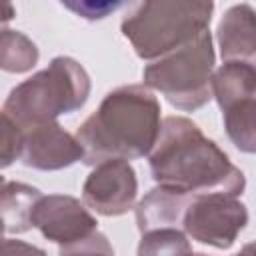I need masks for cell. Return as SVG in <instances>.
<instances>
[{
	"mask_svg": "<svg viewBox=\"0 0 256 256\" xmlns=\"http://www.w3.org/2000/svg\"><path fill=\"white\" fill-rule=\"evenodd\" d=\"M212 12L214 4L200 0L140 2L126 14L120 30L138 58L158 60L208 30Z\"/></svg>",
	"mask_w": 256,
	"mask_h": 256,
	"instance_id": "277c9868",
	"label": "cell"
},
{
	"mask_svg": "<svg viewBox=\"0 0 256 256\" xmlns=\"http://www.w3.org/2000/svg\"><path fill=\"white\" fill-rule=\"evenodd\" d=\"M0 256H46V252L34 244L10 238V240H0Z\"/></svg>",
	"mask_w": 256,
	"mask_h": 256,
	"instance_id": "ffe728a7",
	"label": "cell"
},
{
	"mask_svg": "<svg viewBox=\"0 0 256 256\" xmlns=\"http://www.w3.org/2000/svg\"><path fill=\"white\" fill-rule=\"evenodd\" d=\"M22 136L24 130L4 110H0V170L12 166L20 158Z\"/></svg>",
	"mask_w": 256,
	"mask_h": 256,
	"instance_id": "e0dca14e",
	"label": "cell"
},
{
	"mask_svg": "<svg viewBox=\"0 0 256 256\" xmlns=\"http://www.w3.org/2000/svg\"><path fill=\"white\" fill-rule=\"evenodd\" d=\"M160 112L158 98L144 84L114 88L74 134L84 150L82 162L96 166L148 156L160 132Z\"/></svg>",
	"mask_w": 256,
	"mask_h": 256,
	"instance_id": "7a4b0ae2",
	"label": "cell"
},
{
	"mask_svg": "<svg viewBox=\"0 0 256 256\" xmlns=\"http://www.w3.org/2000/svg\"><path fill=\"white\" fill-rule=\"evenodd\" d=\"M62 6L72 10L76 16L86 18V20H102L122 6H126L120 0H62Z\"/></svg>",
	"mask_w": 256,
	"mask_h": 256,
	"instance_id": "d6986e66",
	"label": "cell"
},
{
	"mask_svg": "<svg viewBox=\"0 0 256 256\" xmlns=\"http://www.w3.org/2000/svg\"><path fill=\"white\" fill-rule=\"evenodd\" d=\"M90 76L80 62L70 56H56L48 68L10 90L4 112L22 130H28L80 110L90 96Z\"/></svg>",
	"mask_w": 256,
	"mask_h": 256,
	"instance_id": "3957f363",
	"label": "cell"
},
{
	"mask_svg": "<svg viewBox=\"0 0 256 256\" xmlns=\"http://www.w3.org/2000/svg\"><path fill=\"white\" fill-rule=\"evenodd\" d=\"M136 194V170L128 160H106L96 164L82 186L84 206L100 216L126 214L134 208Z\"/></svg>",
	"mask_w": 256,
	"mask_h": 256,
	"instance_id": "52a82bcc",
	"label": "cell"
},
{
	"mask_svg": "<svg viewBox=\"0 0 256 256\" xmlns=\"http://www.w3.org/2000/svg\"><path fill=\"white\" fill-rule=\"evenodd\" d=\"M58 256H114V248L102 232L94 230L80 240L60 246Z\"/></svg>",
	"mask_w": 256,
	"mask_h": 256,
	"instance_id": "ac0fdd59",
	"label": "cell"
},
{
	"mask_svg": "<svg viewBox=\"0 0 256 256\" xmlns=\"http://www.w3.org/2000/svg\"><path fill=\"white\" fill-rule=\"evenodd\" d=\"M214 62L212 36L210 30H204L188 44L148 64L142 72L144 86L160 92L174 108L194 112L212 98L210 78Z\"/></svg>",
	"mask_w": 256,
	"mask_h": 256,
	"instance_id": "5b68a950",
	"label": "cell"
},
{
	"mask_svg": "<svg viewBox=\"0 0 256 256\" xmlns=\"http://www.w3.org/2000/svg\"><path fill=\"white\" fill-rule=\"evenodd\" d=\"M192 256H208V254H202V252H198V254H194V252H192Z\"/></svg>",
	"mask_w": 256,
	"mask_h": 256,
	"instance_id": "d4e9b609",
	"label": "cell"
},
{
	"mask_svg": "<svg viewBox=\"0 0 256 256\" xmlns=\"http://www.w3.org/2000/svg\"><path fill=\"white\" fill-rule=\"evenodd\" d=\"M40 190L24 182H4L0 188V220L6 232L22 234L32 228L30 216L40 200Z\"/></svg>",
	"mask_w": 256,
	"mask_h": 256,
	"instance_id": "4fadbf2b",
	"label": "cell"
},
{
	"mask_svg": "<svg viewBox=\"0 0 256 256\" xmlns=\"http://www.w3.org/2000/svg\"><path fill=\"white\" fill-rule=\"evenodd\" d=\"M40 58L38 46L20 30L0 28V70L22 74L36 66Z\"/></svg>",
	"mask_w": 256,
	"mask_h": 256,
	"instance_id": "5bb4252c",
	"label": "cell"
},
{
	"mask_svg": "<svg viewBox=\"0 0 256 256\" xmlns=\"http://www.w3.org/2000/svg\"><path fill=\"white\" fill-rule=\"evenodd\" d=\"M190 196L156 186L152 188L138 204H136V224L138 230L150 232L160 228H178L182 224L184 210L188 206Z\"/></svg>",
	"mask_w": 256,
	"mask_h": 256,
	"instance_id": "8fae6325",
	"label": "cell"
},
{
	"mask_svg": "<svg viewBox=\"0 0 256 256\" xmlns=\"http://www.w3.org/2000/svg\"><path fill=\"white\" fill-rule=\"evenodd\" d=\"M4 232H6V228H4V222L0 220V240H2V236H4Z\"/></svg>",
	"mask_w": 256,
	"mask_h": 256,
	"instance_id": "603a6c76",
	"label": "cell"
},
{
	"mask_svg": "<svg viewBox=\"0 0 256 256\" xmlns=\"http://www.w3.org/2000/svg\"><path fill=\"white\" fill-rule=\"evenodd\" d=\"M234 256H254V244L252 242H248L238 254H234Z\"/></svg>",
	"mask_w": 256,
	"mask_h": 256,
	"instance_id": "7402d4cb",
	"label": "cell"
},
{
	"mask_svg": "<svg viewBox=\"0 0 256 256\" xmlns=\"http://www.w3.org/2000/svg\"><path fill=\"white\" fill-rule=\"evenodd\" d=\"M210 92L222 112L240 102L256 100L254 62H224L218 70L212 72Z\"/></svg>",
	"mask_w": 256,
	"mask_h": 256,
	"instance_id": "7c38bea8",
	"label": "cell"
},
{
	"mask_svg": "<svg viewBox=\"0 0 256 256\" xmlns=\"http://www.w3.org/2000/svg\"><path fill=\"white\" fill-rule=\"evenodd\" d=\"M152 178L158 186L188 196L230 194L240 196L246 188L244 172L196 122L184 116H166L156 144L148 154Z\"/></svg>",
	"mask_w": 256,
	"mask_h": 256,
	"instance_id": "6da1fadb",
	"label": "cell"
},
{
	"mask_svg": "<svg viewBox=\"0 0 256 256\" xmlns=\"http://www.w3.org/2000/svg\"><path fill=\"white\" fill-rule=\"evenodd\" d=\"M246 224V204L230 194L190 196L182 216V228L188 238L220 250H228Z\"/></svg>",
	"mask_w": 256,
	"mask_h": 256,
	"instance_id": "8992f818",
	"label": "cell"
},
{
	"mask_svg": "<svg viewBox=\"0 0 256 256\" xmlns=\"http://www.w3.org/2000/svg\"><path fill=\"white\" fill-rule=\"evenodd\" d=\"M224 116V128L232 144L252 154L256 150V100L240 102L228 110L222 112Z\"/></svg>",
	"mask_w": 256,
	"mask_h": 256,
	"instance_id": "9a60e30c",
	"label": "cell"
},
{
	"mask_svg": "<svg viewBox=\"0 0 256 256\" xmlns=\"http://www.w3.org/2000/svg\"><path fill=\"white\" fill-rule=\"evenodd\" d=\"M14 16H16V10L12 4H0V24L10 22Z\"/></svg>",
	"mask_w": 256,
	"mask_h": 256,
	"instance_id": "44dd1931",
	"label": "cell"
},
{
	"mask_svg": "<svg viewBox=\"0 0 256 256\" xmlns=\"http://www.w3.org/2000/svg\"><path fill=\"white\" fill-rule=\"evenodd\" d=\"M84 158L76 136L66 132L58 122H46L24 130L20 160L34 170H62Z\"/></svg>",
	"mask_w": 256,
	"mask_h": 256,
	"instance_id": "9c48e42d",
	"label": "cell"
},
{
	"mask_svg": "<svg viewBox=\"0 0 256 256\" xmlns=\"http://www.w3.org/2000/svg\"><path fill=\"white\" fill-rule=\"evenodd\" d=\"M216 42L224 62H254L256 22L250 4L230 6L218 22Z\"/></svg>",
	"mask_w": 256,
	"mask_h": 256,
	"instance_id": "30bf717a",
	"label": "cell"
},
{
	"mask_svg": "<svg viewBox=\"0 0 256 256\" xmlns=\"http://www.w3.org/2000/svg\"><path fill=\"white\" fill-rule=\"evenodd\" d=\"M136 256H192V244L178 228H160L144 232Z\"/></svg>",
	"mask_w": 256,
	"mask_h": 256,
	"instance_id": "2e32d148",
	"label": "cell"
},
{
	"mask_svg": "<svg viewBox=\"0 0 256 256\" xmlns=\"http://www.w3.org/2000/svg\"><path fill=\"white\" fill-rule=\"evenodd\" d=\"M4 182H6V180H4V176H0V188L4 186Z\"/></svg>",
	"mask_w": 256,
	"mask_h": 256,
	"instance_id": "cb8c5ba5",
	"label": "cell"
},
{
	"mask_svg": "<svg viewBox=\"0 0 256 256\" xmlns=\"http://www.w3.org/2000/svg\"><path fill=\"white\" fill-rule=\"evenodd\" d=\"M30 222L32 228H38L46 240L60 246L92 234L98 226V220L84 206V202L66 194L40 196L32 210Z\"/></svg>",
	"mask_w": 256,
	"mask_h": 256,
	"instance_id": "ba28073f",
	"label": "cell"
}]
</instances>
